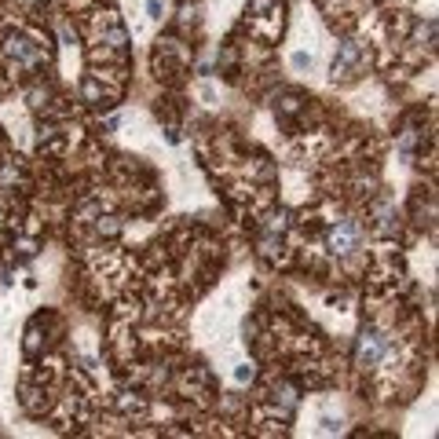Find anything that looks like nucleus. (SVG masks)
Listing matches in <instances>:
<instances>
[{
    "mask_svg": "<svg viewBox=\"0 0 439 439\" xmlns=\"http://www.w3.org/2000/svg\"><path fill=\"white\" fill-rule=\"evenodd\" d=\"M333 253H352L355 249V227L352 224H340V231H333Z\"/></svg>",
    "mask_w": 439,
    "mask_h": 439,
    "instance_id": "1",
    "label": "nucleus"
}]
</instances>
